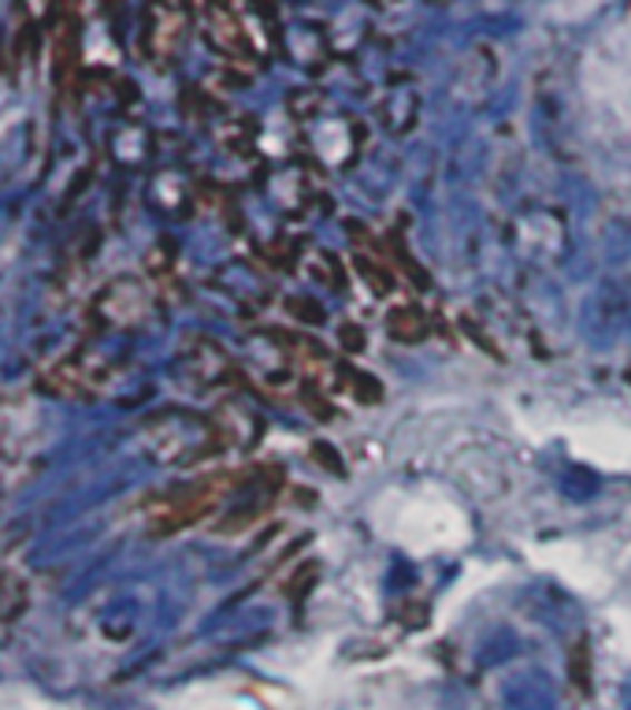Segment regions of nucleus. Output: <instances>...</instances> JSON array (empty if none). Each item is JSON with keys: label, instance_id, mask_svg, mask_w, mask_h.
<instances>
[{"label": "nucleus", "instance_id": "nucleus-1", "mask_svg": "<svg viewBox=\"0 0 631 710\" xmlns=\"http://www.w3.org/2000/svg\"><path fill=\"white\" fill-rule=\"evenodd\" d=\"M41 387L52 398H68V402H93L105 398L116 387V364L97 350H68L57 353L46 369H41Z\"/></svg>", "mask_w": 631, "mask_h": 710}, {"label": "nucleus", "instance_id": "nucleus-2", "mask_svg": "<svg viewBox=\"0 0 631 710\" xmlns=\"http://www.w3.org/2000/svg\"><path fill=\"white\" fill-rule=\"evenodd\" d=\"M146 447L152 450V458L160 461H194L201 458V454L213 450V442H227L219 425L213 420H197V417H186V414H160L152 417L146 425Z\"/></svg>", "mask_w": 631, "mask_h": 710}, {"label": "nucleus", "instance_id": "nucleus-3", "mask_svg": "<svg viewBox=\"0 0 631 710\" xmlns=\"http://www.w3.org/2000/svg\"><path fill=\"white\" fill-rule=\"evenodd\" d=\"M152 313V294L146 283L130 280V275H119V280L105 283L101 291L93 294L90 302V324L105 328V331H127L146 324Z\"/></svg>", "mask_w": 631, "mask_h": 710}, {"label": "nucleus", "instance_id": "nucleus-4", "mask_svg": "<svg viewBox=\"0 0 631 710\" xmlns=\"http://www.w3.org/2000/svg\"><path fill=\"white\" fill-rule=\"evenodd\" d=\"M183 369L190 372V380L205 383V387H216L224 383L230 372V358L224 353V347L213 339H190L183 347Z\"/></svg>", "mask_w": 631, "mask_h": 710}, {"label": "nucleus", "instance_id": "nucleus-5", "mask_svg": "<svg viewBox=\"0 0 631 710\" xmlns=\"http://www.w3.org/2000/svg\"><path fill=\"white\" fill-rule=\"evenodd\" d=\"M27 599H30V587L23 581V573L0 565V621H16L27 610Z\"/></svg>", "mask_w": 631, "mask_h": 710}, {"label": "nucleus", "instance_id": "nucleus-6", "mask_svg": "<svg viewBox=\"0 0 631 710\" xmlns=\"http://www.w3.org/2000/svg\"><path fill=\"white\" fill-rule=\"evenodd\" d=\"M386 328H391V335L402 339V342H420V339L427 335L424 313H420L416 305H397V309H391V317H386Z\"/></svg>", "mask_w": 631, "mask_h": 710}, {"label": "nucleus", "instance_id": "nucleus-7", "mask_svg": "<svg viewBox=\"0 0 631 710\" xmlns=\"http://www.w3.org/2000/svg\"><path fill=\"white\" fill-rule=\"evenodd\" d=\"M346 380H349L353 395H357V398H368V402H375V398H379V387H375V380H372V376L346 372Z\"/></svg>", "mask_w": 631, "mask_h": 710}, {"label": "nucleus", "instance_id": "nucleus-8", "mask_svg": "<svg viewBox=\"0 0 631 710\" xmlns=\"http://www.w3.org/2000/svg\"><path fill=\"white\" fill-rule=\"evenodd\" d=\"M8 458H12V436H8V425L0 420V473H4Z\"/></svg>", "mask_w": 631, "mask_h": 710}, {"label": "nucleus", "instance_id": "nucleus-9", "mask_svg": "<svg viewBox=\"0 0 631 710\" xmlns=\"http://www.w3.org/2000/svg\"><path fill=\"white\" fill-rule=\"evenodd\" d=\"M342 342H346L349 350H361V347H364V335H357V331H353V328L346 324V328H342Z\"/></svg>", "mask_w": 631, "mask_h": 710}]
</instances>
